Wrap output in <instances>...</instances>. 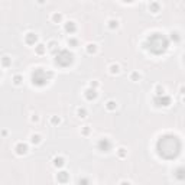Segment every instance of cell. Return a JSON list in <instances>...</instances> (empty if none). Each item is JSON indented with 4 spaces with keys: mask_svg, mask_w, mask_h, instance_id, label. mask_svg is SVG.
I'll return each mask as SVG.
<instances>
[{
    "mask_svg": "<svg viewBox=\"0 0 185 185\" xmlns=\"http://www.w3.org/2000/svg\"><path fill=\"white\" fill-rule=\"evenodd\" d=\"M182 150V142L177 135H162L156 142V153L165 161H174Z\"/></svg>",
    "mask_w": 185,
    "mask_h": 185,
    "instance_id": "1",
    "label": "cell"
},
{
    "mask_svg": "<svg viewBox=\"0 0 185 185\" xmlns=\"http://www.w3.org/2000/svg\"><path fill=\"white\" fill-rule=\"evenodd\" d=\"M168 46H169V39L163 34H161V32H155V34L149 35L146 42H145V48L153 55L165 54Z\"/></svg>",
    "mask_w": 185,
    "mask_h": 185,
    "instance_id": "2",
    "label": "cell"
},
{
    "mask_svg": "<svg viewBox=\"0 0 185 185\" xmlns=\"http://www.w3.org/2000/svg\"><path fill=\"white\" fill-rule=\"evenodd\" d=\"M51 78H52L51 71H45L43 68H36L32 73V84L36 87H43L51 81Z\"/></svg>",
    "mask_w": 185,
    "mask_h": 185,
    "instance_id": "3",
    "label": "cell"
},
{
    "mask_svg": "<svg viewBox=\"0 0 185 185\" xmlns=\"http://www.w3.org/2000/svg\"><path fill=\"white\" fill-rule=\"evenodd\" d=\"M74 62V55L68 51V49H61L57 55H55V64L58 67L67 68Z\"/></svg>",
    "mask_w": 185,
    "mask_h": 185,
    "instance_id": "4",
    "label": "cell"
},
{
    "mask_svg": "<svg viewBox=\"0 0 185 185\" xmlns=\"http://www.w3.org/2000/svg\"><path fill=\"white\" fill-rule=\"evenodd\" d=\"M153 101L159 107H168L171 104V97L169 96H165V94H161V96H155V100Z\"/></svg>",
    "mask_w": 185,
    "mask_h": 185,
    "instance_id": "5",
    "label": "cell"
},
{
    "mask_svg": "<svg viewBox=\"0 0 185 185\" xmlns=\"http://www.w3.org/2000/svg\"><path fill=\"white\" fill-rule=\"evenodd\" d=\"M111 140L110 139H107V138H103V139H100L98 140V143H97V148L100 152H110L111 150Z\"/></svg>",
    "mask_w": 185,
    "mask_h": 185,
    "instance_id": "6",
    "label": "cell"
},
{
    "mask_svg": "<svg viewBox=\"0 0 185 185\" xmlns=\"http://www.w3.org/2000/svg\"><path fill=\"white\" fill-rule=\"evenodd\" d=\"M85 98L87 100H90V101H93V100H96L97 98V91H96V88H88L87 91H85Z\"/></svg>",
    "mask_w": 185,
    "mask_h": 185,
    "instance_id": "7",
    "label": "cell"
},
{
    "mask_svg": "<svg viewBox=\"0 0 185 185\" xmlns=\"http://www.w3.org/2000/svg\"><path fill=\"white\" fill-rule=\"evenodd\" d=\"M15 150H16L17 155H25V153L28 152V146H26L25 143H17L16 148H15Z\"/></svg>",
    "mask_w": 185,
    "mask_h": 185,
    "instance_id": "8",
    "label": "cell"
},
{
    "mask_svg": "<svg viewBox=\"0 0 185 185\" xmlns=\"http://www.w3.org/2000/svg\"><path fill=\"white\" fill-rule=\"evenodd\" d=\"M57 179H58V182H61V184H65V182H68V179H70V177H68V174L67 172H59L58 175H57Z\"/></svg>",
    "mask_w": 185,
    "mask_h": 185,
    "instance_id": "9",
    "label": "cell"
},
{
    "mask_svg": "<svg viewBox=\"0 0 185 185\" xmlns=\"http://www.w3.org/2000/svg\"><path fill=\"white\" fill-rule=\"evenodd\" d=\"M36 39H38V36L35 35V34H28L26 38H25V42H26L28 45H35Z\"/></svg>",
    "mask_w": 185,
    "mask_h": 185,
    "instance_id": "10",
    "label": "cell"
},
{
    "mask_svg": "<svg viewBox=\"0 0 185 185\" xmlns=\"http://www.w3.org/2000/svg\"><path fill=\"white\" fill-rule=\"evenodd\" d=\"M75 31H77V26H75L74 22H68V23H65V32H67V34H74Z\"/></svg>",
    "mask_w": 185,
    "mask_h": 185,
    "instance_id": "11",
    "label": "cell"
},
{
    "mask_svg": "<svg viewBox=\"0 0 185 185\" xmlns=\"http://www.w3.org/2000/svg\"><path fill=\"white\" fill-rule=\"evenodd\" d=\"M184 168H178L177 171H175V177L179 179V181H182V179H185V175H184Z\"/></svg>",
    "mask_w": 185,
    "mask_h": 185,
    "instance_id": "12",
    "label": "cell"
},
{
    "mask_svg": "<svg viewBox=\"0 0 185 185\" xmlns=\"http://www.w3.org/2000/svg\"><path fill=\"white\" fill-rule=\"evenodd\" d=\"M64 163H65V161H64V158H61V156L54 159V165H55L57 168H62V166H64Z\"/></svg>",
    "mask_w": 185,
    "mask_h": 185,
    "instance_id": "13",
    "label": "cell"
},
{
    "mask_svg": "<svg viewBox=\"0 0 185 185\" xmlns=\"http://www.w3.org/2000/svg\"><path fill=\"white\" fill-rule=\"evenodd\" d=\"M1 64H3V67H9V65L12 64V61H10L9 57H3V58H1Z\"/></svg>",
    "mask_w": 185,
    "mask_h": 185,
    "instance_id": "14",
    "label": "cell"
},
{
    "mask_svg": "<svg viewBox=\"0 0 185 185\" xmlns=\"http://www.w3.org/2000/svg\"><path fill=\"white\" fill-rule=\"evenodd\" d=\"M149 9H150V12H153V13H158V12H159V4H158V3H152Z\"/></svg>",
    "mask_w": 185,
    "mask_h": 185,
    "instance_id": "15",
    "label": "cell"
},
{
    "mask_svg": "<svg viewBox=\"0 0 185 185\" xmlns=\"http://www.w3.org/2000/svg\"><path fill=\"white\" fill-rule=\"evenodd\" d=\"M96 51H97V48H96L94 43H90V45L87 46V52H88V54H94Z\"/></svg>",
    "mask_w": 185,
    "mask_h": 185,
    "instance_id": "16",
    "label": "cell"
},
{
    "mask_svg": "<svg viewBox=\"0 0 185 185\" xmlns=\"http://www.w3.org/2000/svg\"><path fill=\"white\" fill-rule=\"evenodd\" d=\"M31 142H32L34 145H38V143L40 142V136H39V135H34L32 139H31Z\"/></svg>",
    "mask_w": 185,
    "mask_h": 185,
    "instance_id": "17",
    "label": "cell"
},
{
    "mask_svg": "<svg viewBox=\"0 0 185 185\" xmlns=\"http://www.w3.org/2000/svg\"><path fill=\"white\" fill-rule=\"evenodd\" d=\"M52 20H54L55 23H58V22H61V20H62V16H61L59 13H55V15L52 16Z\"/></svg>",
    "mask_w": 185,
    "mask_h": 185,
    "instance_id": "18",
    "label": "cell"
},
{
    "mask_svg": "<svg viewBox=\"0 0 185 185\" xmlns=\"http://www.w3.org/2000/svg\"><path fill=\"white\" fill-rule=\"evenodd\" d=\"M171 39L175 40V42H179V39H181V38H179V34H178V32H172V34H171Z\"/></svg>",
    "mask_w": 185,
    "mask_h": 185,
    "instance_id": "19",
    "label": "cell"
},
{
    "mask_svg": "<svg viewBox=\"0 0 185 185\" xmlns=\"http://www.w3.org/2000/svg\"><path fill=\"white\" fill-rule=\"evenodd\" d=\"M43 52H45V46H43V45H38V46H36V54L42 55Z\"/></svg>",
    "mask_w": 185,
    "mask_h": 185,
    "instance_id": "20",
    "label": "cell"
},
{
    "mask_svg": "<svg viewBox=\"0 0 185 185\" xmlns=\"http://www.w3.org/2000/svg\"><path fill=\"white\" fill-rule=\"evenodd\" d=\"M13 82H15L16 85H19V84L22 82V77H20V75H15V78H13Z\"/></svg>",
    "mask_w": 185,
    "mask_h": 185,
    "instance_id": "21",
    "label": "cell"
},
{
    "mask_svg": "<svg viewBox=\"0 0 185 185\" xmlns=\"http://www.w3.org/2000/svg\"><path fill=\"white\" fill-rule=\"evenodd\" d=\"M116 106H117V104H116L114 101H109V103H107V109H109V110H116Z\"/></svg>",
    "mask_w": 185,
    "mask_h": 185,
    "instance_id": "22",
    "label": "cell"
},
{
    "mask_svg": "<svg viewBox=\"0 0 185 185\" xmlns=\"http://www.w3.org/2000/svg\"><path fill=\"white\" fill-rule=\"evenodd\" d=\"M109 26H110V29H114V28L119 26V22H117V20H110V25H109Z\"/></svg>",
    "mask_w": 185,
    "mask_h": 185,
    "instance_id": "23",
    "label": "cell"
},
{
    "mask_svg": "<svg viewBox=\"0 0 185 185\" xmlns=\"http://www.w3.org/2000/svg\"><path fill=\"white\" fill-rule=\"evenodd\" d=\"M110 70H111V74H117L119 73V67L117 65H111Z\"/></svg>",
    "mask_w": 185,
    "mask_h": 185,
    "instance_id": "24",
    "label": "cell"
},
{
    "mask_svg": "<svg viewBox=\"0 0 185 185\" xmlns=\"http://www.w3.org/2000/svg\"><path fill=\"white\" fill-rule=\"evenodd\" d=\"M78 116H80V117H85V116H87V111L84 110V109H80V110H78Z\"/></svg>",
    "mask_w": 185,
    "mask_h": 185,
    "instance_id": "25",
    "label": "cell"
},
{
    "mask_svg": "<svg viewBox=\"0 0 185 185\" xmlns=\"http://www.w3.org/2000/svg\"><path fill=\"white\" fill-rule=\"evenodd\" d=\"M161 94H165V93H163V88H162V87H158V88H156V96H161Z\"/></svg>",
    "mask_w": 185,
    "mask_h": 185,
    "instance_id": "26",
    "label": "cell"
},
{
    "mask_svg": "<svg viewBox=\"0 0 185 185\" xmlns=\"http://www.w3.org/2000/svg\"><path fill=\"white\" fill-rule=\"evenodd\" d=\"M78 182H80V184H88V182H90V181H88V179H87V178H81V179H80V181H78Z\"/></svg>",
    "mask_w": 185,
    "mask_h": 185,
    "instance_id": "27",
    "label": "cell"
},
{
    "mask_svg": "<svg viewBox=\"0 0 185 185\" xmlns=\"http://www.w3.org/2000/svg\"><path fill=\"white\" fill-rule=\"evenodd\" d=\"M68 43H70L71 46H75V45H77V39H70V40H68Z\"/></svg>",
    "mask_w": 185,
    "mask_h": 185,
    "instance_id": "28",
    "label": "cell"
},
{
    "mask_svg": "<svg viewBox=\"0 0 185 185\" xmlns=\"http://www.w3.org/2000/svg\"><path fill=\"white\" fill-rule=\"evenodd\" d=\"M138 78H140V75H139V74H136V73H135V74H132V80H135V81H136Z\"/></svg>",
    "mask_w": 185,
    "mask_h": 185,
    "instance_id": "29",
    "label": "cell"
},
{
    "mask_svg": "<svg viewBox=\"0 0 185 185\" xmlns=\"http://www.w3.org/2000/svg\"><path fill=\"white\" fill-rule=\"evenodd\" d=\"M52 123H54V124L59 123V119H58V117H54V119H52Z\"/></svg>",
    "mask_w": 185,
    "mask_h": 185,
    "instance_id": "30",
    "label": "cell"
},
{
    "mask_svg": "<svg viewBox=\"0 0 185 185\" xmlns=\"http://www.w3.org/2000/svg\"><path fill=\"white\" fill-rule=\"evenodd\" d=\"M119 155L123 158V156H124V149H120V150H119Z\"/></svg>",
    "mask_w": 185,
    "mask_h": 185,
    "instance_id": "31",
    "label": "cell"
},
{
    "mask_svg": "<svg viewBox=\"0 0 185 185\" xmlns=\"http://www.w3.org/2000/svg\"><path fill=\"white\" fill-rule=\"evenodd\" d=\"M121 1H124V3H130V1H133V0H121Z\"/></svg>",
    "mask_w": 185,
    "mask_h": 185,
    "instance_id": "32",
    "label": "cell"
},
{
    "mask_svg": "<svg viewBox=\"0 0 185 185\" xmlns=\"http://www.w3.org/2000/svg\"><path fill=\"white\" fill-rule=\"evenodd\" d=\"M43 1H45V0H39V3H43Z\"/></svg>",
    "mask_w": 185,
    "mask_h": 185,
    "instance_id": "33",
    "label": "cell"
}]
</instances>
